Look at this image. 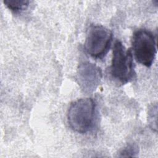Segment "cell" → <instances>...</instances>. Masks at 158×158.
Returning a JSON list of instances; mask_svg holds the SVG:
<instances>
[{"label": "cell", "instance_id": "6da1fadb", "mask_svg": "<svg viewBox=\"0 0 158 158\" xmlns=\"http://www.w3.org/2000/svg\"><path fill=\"white\" fill-rule=\"evenodd\" d=\"M96 107V103L92 98H82L72 103L67 112L70 128L81 134L89 132L95 123Z\"/></svg>", "mask_w": 158, "mask_h": 158}, {"label": "cell", "instance_id": "8992f818", "mask_svg": "<svg viewBox=\"0 0 158 158\" xmlns=\"http://www.w3.org/2000/svg\"><path fill=\"white\" fill-rule=\"evenodd\" d=\"M4 3L12 12L20 13L28 7L30 1L25 0H5Z\"/></svg>", "mask_w": 158, "mask_h": 158}, {"label": "cell", "instance_id": "ba28073f", "mask_svg": "<svg viewBox=\"0 0 158 158\" xmlns=\"http://www.w3.org/2000/svg\"><path fill=\"white\" fill-rule=\"evenodd\" d=\"M157 104H153L149 108L148 111V121L152 129L157 130Z\"/></svg>", "mask_w": 158, "mask_h": 158}, {"label": "cell", "instance_id": "52a82bcc", "mask_svg": "<svg viewBox=\"0 0 158 158\" xmlns=\"http://www.w3.org/2000/svg\"><path fill=\"white\" fill-rule=\"evenodd\" d=\"M138 147L135 143L128 144L120 152V157H135L138 153Z\"/></svg>", "mask_w": 158, "mask_h": 158}, {"label": "cell", "instance_id": "7a4b0ae2", "mask_svg": "<svg viewBox=\"0 0 158 158\" xmlns=\"http://www.w3.org/2000/svg\"><path fill=\"white\" fill-rule=\"evenodd\" d=\"M110 73L114 80L122 84L131 81L136 76L131 50L126 49L118 40L114 45Z\"/></svg>", "mask_w": 158, "mask_h": 158}, {"label": "cell", "instance_id": "277c9868", "mask_svg": "<svg viewBox=\"0 0 158 158\" xmlns=\"http://www.w3.org/2000/svg\"><path fill=\"white\" fill-rule=\"evenodd\" d=\"M132 49L138 62L151 67L157 53L156 41L153 33L146 29L135 31L132 37Z\"/></svg>", "mask_w": 158, "mask_h": 158}, {"label": "cell", "instance_id": "3957f363", "mask_svg": "<svg viewBox=\"0 0 158 158\" xmlns=\"http://www.w3.org/2000/svg\"><path fill=\"white\" fill-rule=\"evenodd\" d=\"M112 31L101 25H91L86 33L84 44L85 51L94 58H102L109 51L112 41Z\"/></svg>", "mask_w": 158, "mask_h": 158}, {"label": "cell", "instance_id": "5b68a950", "mask_svg": "<svg viewBox=\"0 0 158 158\" xmlns=\"http://www.w3.org/2000/svg\"><path fill=\"white\" fill-rule=\"evenodd\" d=\"M101 78V70L96 64L83 62L78 65L77 79L80 88L84 93H93L99 86Z\"/></svg>", "mask_w": 158, "mask_h": 158}]
</instances>
